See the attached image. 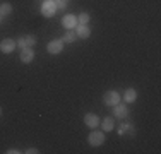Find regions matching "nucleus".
<instances>
[{
    "label": "nucleus",
    "instance_id": "nucleus-24",
    "mask_svg": "<svg viewBox=\"0 0 161 154\" xmlns=\"http://www.w3.org/2000/svg\"><path fill=\"white\" fill-rule=\"evenodd\" d=\"M64 2H69V0H64Z\"/></svg>",
    "mask_w": 161,
    "mask_h": 154
},
{
    "label": "nucleus",
    "instance_id": "nucleus-12",
    "mask_svg": "<svg viewBox=\"0 0 161 154\" xmlns=\"http://www.w3.org/2000/svg\"><path fill=\"white\" fill-rule=\"evenodd\" d=\"M137 99V91L134 89V87H127L124 92V101L125 103H134Z\"/></svg>",
    "mask_w": 161,
    "mask_h": 154
},
{
    "label": "nucleus",
    "instance_id": "nucleus-17",
    "mask_svg": "<svg viewBox=\"0 0 161 154\" xmlns=\"http://www.w3.org/2000/svg\"><path fill=\"white\" fill-rule=\"evenodd\" d=\"M24 41H26V46L33 48V46L36 45V36H34V34H28V36H24Z\"/></svg>",
    "mask_w": 161,
    "mask_h": 154
},
{
    "label": "nucleus",
    "instance_id": "nucleus-8",
    "mask_svg": "<svg viewBox=\"0 0 161 154\" xmlns=\"http://www.w3.org/2000/svg\"><path fill=\"white\" fill-rule=\"evenodd\" d=\"M62 26L65 29H74L75 26H77V17L75 15H70V14H67V15H64L62 17Z\"/></svg>",
    "mask_w": 161,
    "mask_h": 154
},
{
    "label": "nucleus",
    "instance_id": "nucleus-18",
    "mask_svg": "<svg viewBox=\"0 0 161 154\" xmlns=\"http://www.w3.org/2000/svg\"><path fill=\"white\" fill-rule=\"evenodd\" d=\"M53 2H55L57 10H65V7H67V2H64V0H53Z\"/></svg>",
    "mask_w": 161,
    "mask_h": 154
},
{
    "label": "nucleus",
    "instance_id": "nucleus-11",
    "mask_svg": "<svg viewBox=\"0 0 161 154\" xmlns=\"http://www.w3.org/2000/svg\"><path fill=\"white\" fill-rule=\"evenodd\" d=\"M118 134L120 135H127V137H134V134H136V129H134L130 123H122L120 125V129H118Z\"/></svg>",
    "mask_w": 161,
    "mask_h": 154
},
{
    "label": "nucleus",
    "instance_id": "nucleus-13",
    "mask_svg": "<svg viewBox=\"0 0 161 154\" xmlns=\"http://www.w3.org/2000/svg\"><path fill=\"white\" fill-rule=\"evenodd\" d=\"M99 125H101L103 132H110V130H113V127H115V118L106 117V118H103V122H99Z\"/></svg>",
    "mask_w": 161,
    "mask_h": 154
},
{
    "label": "nucleus",
    "instance_id": "nucleus-6",
    "mask_svg": "<svg viewBox=\"0 0 161 154\" xmlns=\"http://www.w3.org/2000/svg\"><path fill=\"white\" fill-rule=\"evenodd\" d=\"M74 33L77 38H82V40H87L91 36V28H87V24H77L74 28Z\"/></svg>",
    "mask_w": 161,
    "mask_h": 154
},
{
    "label": "nucleus",
    "instance_id": "nucleus-9",
    "mask_svg": "<svg viewBox=\"0 0 161 154\" xmlns=\"http://www.w3.org/2000/svg\"><path fill=\"white\" fill-rule=\"evenodd\" d=\"M57 7H55V2H45L43 5H41V14L45 15V17H52L53 14H55Z\"/></svg>",
    "mask_w": 161,
    "mask_h": 154
},
{
    "label": "nucleus",
    "instance_id": "nucleus-2",
    "mask_svg": "<svg viewBox=\"0 0 161 154\" xmlns=\"http://www.w3.org/2000/svg\"><path fill=\"white\" fill-rule=\"evenodd\" d=\"M122 99V96L118 94L117 91H106L105 94H103V103H105L106 106H115L118 105Z\"/></svg>",
    "mask_w": 161,
    "mask_h": 154
},
{
    "label": "nucleus",
    "instance_id": "nucleus-1",
    "mask_svg": "<svg viewBox=\"0 0 161 154\" xmlns=\"http://www.w3.org/2000/svg\"><path fill=\"white\" fill-rule=\"evenodd\" d=\"M105 132H99V130L94 129L93 132L87 135V144L89 146H93V147H99V146H103L105 144Z\"/></svg>",
    "mask_w": 161,
    "mask_h": 154
},
{
    "label": "nucleus",
    "instance_id": "nucleus-7",
    "mask_svg": "<svg viewBox=\"0 0 161 154\" xmlns=\"http://www.w3.org/2000/svg\"><path fill=\"white\" fill-rule=\"evenodd\" d=\"M19 58H21L22 63H31L34 60V52L33 48H29V46H26V48L21 50V55H19Z\"/></svg>",
    "mask_w": 161,
    "mask_h": 154
},
{
    "label": "nucleus",
    "instance_id": "nucleus-23",
    "mask_svg": "<svg viewBox=\"0 0 161 154\" xmlns=\"http://www.w3.org/2000/svg\"><path fill=\"white\" fill-rule=\"evenodd\" d=\"M0 21H2V15H0Z\"/></svg>",
    "mask_w": 161,
    "mask_h": 154
},
{
    "label": "nucleus",
    "instance_id": "nucleus-16",
    "mask_svg": "<svg viewBox=\"0 0 161 154\" xmlns=\"http://www.w3.org/2000/svg\"><path fill=\"white\" fill-rule=\"evenodd\" d=\"M89 21H91V15L87 12H80L77 15V22H79V24H87Z\"/></svg>",
    "mask_w": 161,
    "mask_h": 154
},
{
    "label": "nucleus",
    "instance_id": "nucleus-22",
    "mask_svg": "<svg viewBox=\"0 0 161 154\" xmlns=\"http://www.w3.org/2000/svg\"><path fill=\"white\" fill-rule=\"evenodd\" d=\"M0 117H2V108H0Z\"/></svg>",
    "mask_w": 161,
    "mask_h": 154
},
{
    "label": "nucleus",
    "instance_id": "nucleus-10",
    "mask_svg": "<svg viewBox=\"0 0 161 154\" xmlns=\"http://www.w3.org/2000/svg\"><path fill=\"white\" fill-rule=\"evenodd\" d=\"M129 115V110H127V106L125 105H115L113 106V118H125Z\"/></svg>",
    "mask_w": 161,
    "mask_h": 154
},
{
    "label": "nucleus",
    "instance_id": "nucleus-21",
    "mask_svg": "<svg viewBox=\"0 0 161 154\" xmlns=\"http://www.w3.org/2000/svg\"><path fill=\"white\" fill-rule=\"evenodd\" d=\"M21 151H17V149H9V151H7V154H19Z\"/></svg>",
    "mask_w": 161,
    "mask_h": 154
},
{
    "label": "nucleus",
    "instance_id": "nucleus-20",
    "mask_svg": "<svg viewBox=\"0 0 161 154\" xmlns=\"http://www.w3.org/2000/svg\"><path fill=\"white\" fill-rule=\"evenodd\" d=\"M24 152H26V154H38V152H40V151H38L36 147H28V149H26Z\"/></svg>",
    "mask_w": 161,
    "mask_h": 154
},
{
    "label": "nucleus",
    "instance_id": "nucleus-4",
    "mask_svg": "<svg viewBox=\"0 0 161 154\" xmlns=\"http://www.w3.org/2000/svg\"><path fill=\"white\" fill-rule=\"evenodd\" d=\"M16 48H17V43L12 38H5V40L0 41V52L2 53H12Z\"/></svg>",
    "mask_w": 161,
    "mask_h": 154
},
{
    "label": "nucleus",
    "instance_id": "nucleus-19",
    "mask_svg": "<svg viewBox=\"0 0 161 154\" xmlns=\"http://www.w3.org/2000/svg\"><path fill=\"white\" fill-rule=\"evenodd\" d=\"M16 43H17V46H19V48H26V41H24V36H22V38H19V40L16 41Z\"/></svg>",
    "mask_w": 161,
    "mask_h": 154
},
{
    "label": "nucleus",
    "instance_id": "nucleus-15",
    "mask_svg": "<svg viewBox=\"0 0 161 154\" xmlns=\"http://www.w3.org/2000/svg\"><path fill=\"white\" fill-rule=\"evenodd\" d=\"M77 40V36H75V33L72 29H69L67 33L64 34V38H62V41L64 43H74V41Z\"/></svg>",
    "mask_w": 161,
    "mask_h": 154
},
{
    "label": "nucleus",
    "instance_id": "nucleus-5",
    "mask_svg": "<svg viewBox=\"0 0 161 154\" xmlns=\"http://www.w3.org/2000/svg\"><path fill=\"white\" fill-rule=\"evenodd\" d=\"M99 122L101 120H99V117L96 113H86L84 115V123H86L91 130H94L96 127H99Z\"/></svg>",
    "mask_w": 161,
    "mask_h": 154
},
{
    "label": "nucleus",
    "instance_id": "nucleus-3",
    "mask_svg": "<svg viewBox=\"0 0 161 154\" xmlns=\"http://www.w3.org/2000/svg\"><path fill=\"white\" fill-rule=\"evenodd\" d=\"M62 50H64V41L62 40H52V41H48L47 52L50 53V55H58V53H62Z\"/></svg>",
    "mask_w": 161,
    "mask_h": 154
},
{
    "label": "nucleus",
    "instance_id": "nucleus-14",
    "mask_svg": "<svg viewBox=\"0 0 161 154\" xmlns=\"http://www.w3.org/2000/svg\"><path fill=\"white\" fill-rule=\"evenodd\" d=\"M12 3H9V2H3V3H0V15L2 17H7V15H10L12 14Z\"/></svg>",
    "mask_w": 161,
    "mask_h": 154
}]
</instances>
